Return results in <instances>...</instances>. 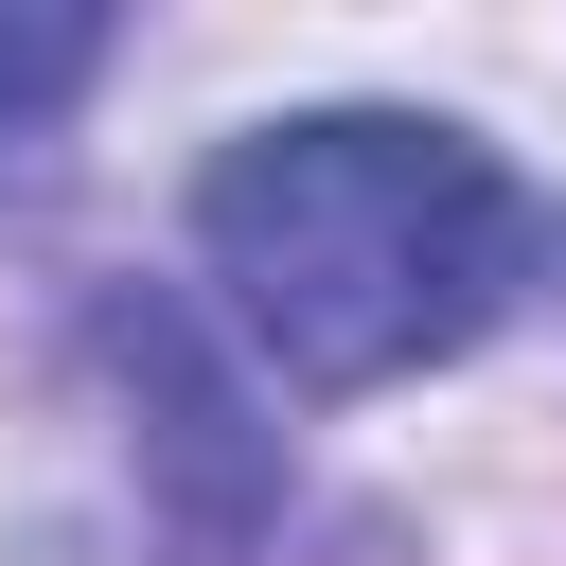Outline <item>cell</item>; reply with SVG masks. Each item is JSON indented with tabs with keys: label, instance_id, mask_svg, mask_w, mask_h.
<instances>
[{
	"label": "cell",
	"instance_id": "1",
	"mask_svg": "<svg viewBox=\"0 0 566 566\" xmlns=\"http://www.w3.org/2000/svg\"><path fill=\"white\" fill-rule=\"evenodd\" d=\"M195 265L283 389H389V371L513 318L531 195L495 142H460L424 106H301V124L212 142Z\"/></svg>",
	"mask_w": 566,
	"mask_h": 566
},
{
	"label": "cell",
	"instance_id": "2",
	"mask_svg": "<svg viewBox=\"0 0 566 566\" xmlns=\"http://www.w3.org/2000/svg\"><path fill=\"white\" fill-rule=\"evenodd\" d=\"M88 71H106V18H0V142H18V124H53Z\"/></svg>",
	"mask_w": 566,
	"mask_h": 566
}]
</instances>
